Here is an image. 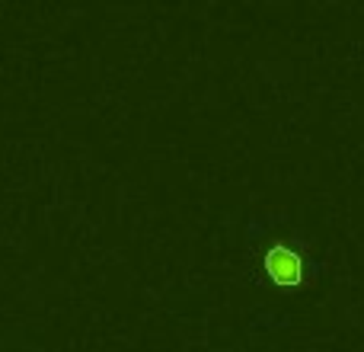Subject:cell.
<instances>
[{
    "mask_svg": "<svg viewBox=\"0 0 364 352\" xmlns=\"http://www.w3.org/2000/svg\"><path fill=\"white\" fill-rule=\"evenodd\" d=\"M265 272H269L278 285H297V282H304V259L297 257L294 250L278 244L265 253Z\"/></svg>",
    "mask_w": 364,
    "mask_h": 352,
    "instance_id": "cell-1",
    "label": "cell"
}]
</instances>
